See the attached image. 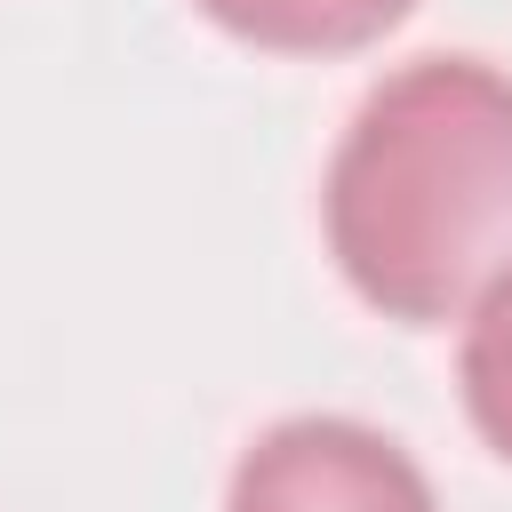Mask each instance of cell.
<instances>
[{
  "mask_svg": "<svg viewBox=\"0 0 512 512\" xmlns=\"http://www.w3.org/2000/svg\"><path fill=\"white\" fill-rule=\"evenodd\" d=\"M328 256L400 328H440L512 264V72L416 56L384 72L320 184Z\"/></svg>",
  "mask_w": 512,
  "mask_h": 512,
  "instance_id": "cell-1",
  "label": "cell"
},
{
  "mask_svg": "<svg viewBox=\"0 0 512 512\" xmlns=\"http://www.w3.org/2000/svg\"><path fill=\"white\" fill-rule=\"evenodd\" d=\"M224 512H440L424 464L360 416H280L232 464Z\"/></svg>",
  "mask_w": 512,
  "mask_h": 512,
  "instance_id": "cell-2",
  "label": "cell"
},
{
  "mask_svg": "<svg viewBox=\"0 0 512 512\" xmlns=\"http://www.w3.org/2000/svg\"><path fill=\"white\" fill-rule=\"evenodd\" d=\"M192 8L272 56H352L384 40L416 0H192Z\"/></svg>",
  "mask_w": 512,
  "mask_h": 512,
  "instance_id": "cell-3",
  "label": "cell"
},
{
  "mask_svg": "<svg viewBox=\"0 0 512 512\" xmlns=\"http://www.w3.org/2000/svg\"><path fill=\"white\" fill-rule=\"evenodd\" d=\"M456 384H464V416H472V432L512 464V264H504V272L480 288V304L464 312Z\"/></svg>",
  "mask_w": 512,
  "mask_h": 512,
  "instance_id": "cell-4",
  "label": "cell"
}]
</instances>
